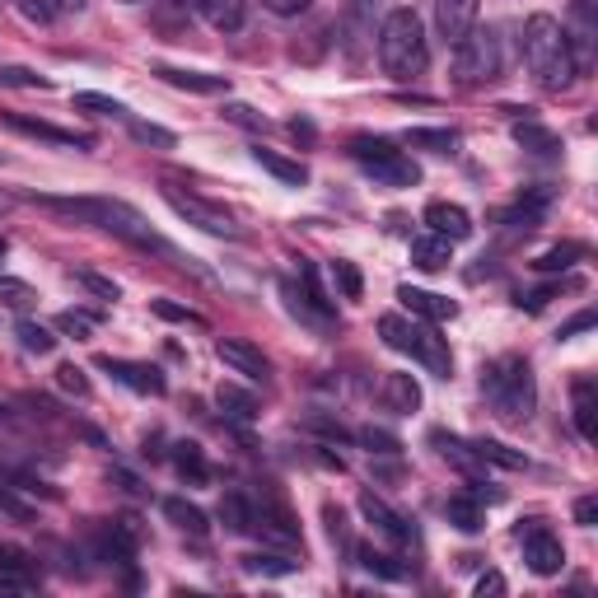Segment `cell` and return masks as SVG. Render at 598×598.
Wrapping results in <instances>:
<instances>
[{
	"mask_svg": "<svg viewBox=\"0 0 598 598\" xmlns=\"http://www.w3.org/2000/svg\"><path fill=\"white\" fill-rule=\"evenodd\" d=\"M308 426H314V430H323L327 439H351V435L337 426V420H327V416H314V420H308Z\"/></svg>",
	"mask_w": 598,
	"mask_h": 598,
	"instance_id": "obj_57",
	"label": "cell"
},
{
	"mask_svg": "<svg viewBox=\"0 0 598 598\" xmlns=\"http://www.w3.org/2000/svg\"><path fill=\"white\" fill-rule=\"evenodd\" d=\"M379 61H384V71H388L397 84L426 75V65H430V42H426V24H420L416 10L397 6V10L384 14V24H379Z\"/></svg>",
	"mask_w": 598,
	"mask_h": 598,
	"instance_id": "obj_3",
	"label": "cell"
},
{
	"mask_svg": "<svg viewBox=\"0 0 598 598\" xmlns=\"http://www.w3.org/2000/svg\"><path fill=\"white\" fill-rule=\"evenodd\" d=\"M71 103H75V113H90V118H113V122L131 118L122 99H108V94H94V90H80Z\"/></svg>",
	"mask_w": 598,
	"mask_h": 598,
	"instance_id": "obj_28",
	"label": "cell"
},
{
	"mask_svg": "<svg viewBox=\"0 0 598 598\" xmlns=\"http://www.w3.org/2000/svg\"><path fill=\"white\" fill-rule=\"evenodd\" d=\"M575 430L594 439V379H575Z\"/></svg>",
	"mask_w": 598,
	"mask_h": 598,
	"instance_id": "obj_38",
	"label": "cell"
},
{
	"mask_svg": "<svg viewBox=\"0 0 598 598\" xmlns=\"http://www.w3.org/2000/svg\"><path fill=\"white\" fill-rule=\"evenodd\" d=\"M220 524L230 534H253V500L243 491H225V500H220Z\"/></svg>",
	"mask_w": 598,
	"mask_h": 598,
	"instance_id": "obj_26",
	"label": "cell"
},
{
	"mask_svg": "<svg viewBox=\"0 0 598 598\" xmlns=\"http://www.w3.org/2000/svg\"><path fill=\"white\" fill-rule=\"evenodd\" d=\"M445 509H449V524H454V528H463V534H482L486 509H482L477 496H454Z\"/></svg>",
	"mask_w": 598,
	"mask_h": 598,
	"instance_id": "obj_29",
	"label": "cell"
},
{
	"mask_svg": "<svg viewBox=\"0 0 598 598\" xmlns=\"http://www.w3.org/2000/svg\"><path fill=\"white\" fill-rule=\"evenodd\" d=\"M253 534L262 543H276V547H300V524L291 519V509L276 505V500L253 505Z\"/></svg>",
	"mask_w": 598,
	"mask_h": 598,
	"instance_id": "obj_11",
	"label": "cell"
},
{
	"mask_svg": "<svg viewBox=\"0 0 598 598\" xmlns=\"http://www.w3.org/2000/svg\"><path fill=\"white\" fill-rule=\"evenodd\" d=\"M14 6L29 24H52V19L61 14V0H14Z\"/></svg>",
	"mask_w": 598,
	"mask_h": 598,
	"instance_id": "obj_46",
	"label": "cell"
},
{
	"mask_svg": "<svg viewBox=\"0 0 598 598\" xmlns=\"http://www.w3.org/2000/svg\"><path fill=\"white\" fill-rule=\"evenodd\" d=\"M84 6H90V0H61V10H75V14H80Z\"/></svg>",
	"mask_w": 598,
	"mask_h": 598,
	"instance_id": "obj_60",
	"label": "cell"
},
{
	"mask_svg": "<svg viewBox=\"0 0 598 598\" xmlns=\"http://www.w3.org/2000/svg\"><path fill=\"white\" fill-rule=\"evenodd\" d=\"M164 515H169V524L173 528H183V534H192V538H206V509L202 505H192V500H183V496H169L164 500Z\"/></svg>",
	"mask_w": 598,
	"mask_h": 598,
	"instance_id": "obj_23",
	"label": "cell"
},
{
	"mask_svg": "<svg viewBox=\"0 0 598 598\" xmlns=\"http://www.w3.org/2000/svg\"><path fill=\"white\" fill-rule=\"evenodd\" d=\"M473 24H477V0H435V29L449 48H458Z\"/></svg>",
	"mask_w": 598,
	"mask_h": 598,
	"instance_id": "obj_16",
	"label": "cell"
},
{
	"mask_svg": "<svg viewBox=\"0 0 598 598\" xmlns=\"http://www.w3.org/2000/svg\"><path fill=\"white\" fill-rule=\"evenodd\" d=\"M356 557H361V566H365L369 575H379V580H403V575H407V566H397L393 551H379V547H356Z\"/></svg>",
	"mask_w": 598,
	"mask_h": 598,
	"instance_id": "obj_34",
	"label": "cell"
},
{
	"mask_svg": "<svg viewBox=\"0 0 598 598\" xmlns=\"http://www.w3.org/2000/svg\"><path fill=\"white\" fill-rule=\"evenodd\" d=\"M164 202L179 211L187 225H196V230H206V234H215V239H243V230H239V220L225 211V206H215V202H206V196H196V192H183V187H173V183H164Z\"/></svg>",
	"mask_w": 598,
	"mask_h": 598,
	"instance_id": "obj_8",
	"label": "cell"
},
{
	"mask_svg": "<svg viewBox=\"0 0 598 598\" xmlns=\"http://www.w3.org/2000/svg\"><path fill=\"white\" fill-rule=\"evenodd\" d=\"M388 10H393V0H351V24L361 33H374V24H384Z\"/></svg>",
	"mask_w": 598,
	"mask_h": 598,
	"instance_id": "obj_41",
	"label": "cell"
},
{
	"mask_svg": "<svg viewBox=\"0 0 598 598\" xmlns=\"http://www.w3.org/2000/svg\"><path fill=\"white\" fill-rule=\"evenodd\" d=\"M346 150L374 183H384V187H416L420 183V169L412 164V154L397 150V141H388V136H351Z\"/></svg>",
	"mask_w": 598,
	"mask_h": 598,
	"instance_id": "obj_7",
	"label": "cell"
},
{
	"mask_svg": "<svg viewBox=\"0 0 598 598\" xmlns=\"http://www.w3.org/2000/svg\"><path fill=\"white\" fill-rule=\"evenodd\" d=\"M225 118H230V122H239V126H253V131H267V118H262V113H253V108H249V103H230V108H225Z\"/></svg>",
	"mask_w": 598,
	"mask_h": 598,
	"instance_id": "obj_51",
	"label": "cell"
},
{
	"mask_svg": "<svg viewBox=\"0 0 598 598\" xmlns=\"http://www.w3.org/2000/svg\"><path fill=\"white\" fill-rule=\"evenodd\" d=\"M426 225H430V234H439V239L463 243V239L473 234V215L463 211V206H454V202H430V206H426Z\"/></svg>",
	"mask_w": 598,
	"mask_h": 598,
	"instance_id": "obj_19",
	"label": "cell"
},
{
	"mask_svg": "<svg viewBox=\"0 0 598 598\" xmlns=\"http://www.w3.org/2000/svg\"><path fill=\"white\" fill-rule=\"evenodd\" d=\"M551 295H561V281L543 285V291H528V295H519V308H528V314H538V308H543Z\"/></svg>",
	"mask_w": 598,
	"mask_h": 598,
	"instance_id": "obj_52",
	"label": "cell"
},
{
	"mask_svg": "<svg viewBox=\"0 0 598 598\" xmlns=\"http://www.w3.org/2000/svg\"><path fill=\"white\" fill-rule=\"evenodd\" d=\"M515 136H519V145L538 150V154H551V150H557V136H551V131H543V126H534V122H528V126H519Z\"/></svg>",
	"mask_w": 598,
	"mask_h": 598,
	"instance_id": "obj_49",
	"label": "cell"
},
{
	"mask_svg": "<svg viewBox=\"0 0 598 598\" xmlns=\"http://www.w3.org/2000/svg\"><path fill=\"white\" fill-rule=\"evenodd\" d=\"M332 281H337V291L346 295V300H361V272L351 267V262H332Z\"/></svg>",
	"mask_w": 598,
	"mask_h": 598,
	"instance_id": "obj_47",
	"label": "cell"
},
{
	"mask_svg": "<svg viewBox=\"0 0 598 598\" xmlns=\"http://www.w3.org/2000/svg\"><path fill=\"white\" fill-rule=\"evenodd\" d=\"M99 369H108L122 388L131 393H141V397H164L169 393V379H164V369H154V365H141V361H122V356H99Z\"/></svg>",
	"mask_w": 598,
	"mask_h": 598,
	"instance_id": "obj_10",
	"label": "cell"
},
{
	"mask_svg": "<svg viewBox=\"0 0 598 598\" xmlns=\"http://www.w3.org/2000/svg\"><path fill=\"white\" fill-rule=\"evenodd\" d=\"M6 253H10V243H6V239H0V262H6Z\"/></svg>",
	"mask_w": 598,
	"mask_h": 598,
	"instance_id": "obj_62",
	"label": "cell"
},
{
	"mask_svg": "<svg viewBox=\"0 0 598 598\" xmlns=\"http://www.w3.org/2000/svg\"><path fill=\"white\" fill-rule=\"evenodd\" d=\"M192 10L202 14L215 33H239L243 29V0H192Z\"/></svg>",
	"mask_w": 598,
	"mask_h": 598,
	"instance_id": "obj_22",
	"label": "cell"
},
{
	"mask_svg": "<svg viewBox=\"0 0 598 598\" xmlns=\"http://www.w3.org/2000/svg\"><path fill=\"white\" fill-rule=\"evenodd\" d=\"M126 131H131V141H141V145H160V150L179 145V136H173V131L154 126V122H141V118H126Z\"/></svg>",
	"mask_w": 598,
	"mask_h": 598,
	"instance_id": "obj_43",
	"label": "cell"
},
{
	"mask_svg": "<svg viewBox=\"0 0 598 598\" xmlns=\"http://www.w3.org/2000/svg\"><path fill=\"white\" fill-rule=\"evenodd\" d=\"M215 403H220V412H225L230 420H239V426H249V420L257 416V403L243 388H234V384H220V393H215Z\"/></svg>",
	"mask_w": 598,
	"mask_h": 598,
	"instance_id": "obj_30",
	"label": "cell"
},
{
	"mask_svg": "<svg viewBox=\"0 0 598 598\" xmlns=\"http://www.w3.org/2000/svg\"><path fill=\"white\" fill-rule=\"evenodd\" d=\"M519 48H524V65L547 94H566L580 71H575V57H570V42H566V24H557L551 14H528L524 19V33H519Z\"/></svg>",
	"mask_w": 598,
	"mask_h": 598,
	"instance_id": "obj_1",
	"label": "cell"
},
{
	"mask_svg": "<svg viewBox=\"0 0 598 598\" xmlns=\"http://www.w3.org/2000/svg\"><path fill=\"white\" fill-rule=\"evenodd\" d=\"M361 439L374 449V454H397V439L393 435H384V430H361Z\"/></svg>",
	"mask_w": 598,
	"mask_h": 598,
	"instance_id": "obj_55",
	"label": "cell"
},
{
	"mask_svg": "<svg viewBox=\"0 0 598 598\" xmlns=\"http://www.w3.org/2000/svg\"><path fill=\"white\" fill-rule=\"evenodd\" d=\"M314 0H262V10H272V14H281V19H295V14H304Z\"/></svg>",
	"mask_w": 598,
	"mask_h": 598,
	"instance_id": "obj_53",
	"label": "cell"
},
{
	"mask_svg": "<svg viewBox=\"0 0 598 598\" xmlns=\"http://www.w3.org/2000/svg\"><path fill=\"white\" fill-rule=\"evenodd\" d=\"M482 393H486V403L496 407V416L509 420V426H524L538 407L534 369H528V361H519V356H500L496 365H486Z\"/></svg>",
	"mask_w": 598,
	"mask_h": 598,
	"instance_id": "obj_4",
	"label": "cell"
},
{
	"mask_svg": "<svg viewBox=\"0 0 598 598\" xmlns=\"http://www.w3.org/2000/svg\"><path fill=\"white\" fill-rule=\"evenodd\" d=\"M10 420H14V412H10L6 403H0V426H10Z\"/></svg>",
	"mask_w": 598,
	"mask_h": 598,
	"instance_id": "obj_61",
	"label": "cell"
},
{
	"mask_svg": "<svg viewBox=\"0 0 598 598\" xmlns=\"http://www.w3.org/2000/svg\"><path fill=\"white\" fill-rule=\"evenodd\" d=\"M594 0H570V29H566V42H570V57H575V71H589L594 65Z\"/></svg>",
	"mask_w": 598,
	"mask_h": 598,
	"instance_id": "obj_12",
	"label": "cell"
},
{
	"mask_svg": "<svg viewBox=\"0 0 598 598\" xmlns=\"http://www.w3.org/2000/svg\"><path fill=\"white\" fill-rule=\"evenodd\" d=\"M150 308H154V314H160L164 323H183V327H206V314H196V308H187V304H173V300H154Z\"/></svg>",
	"mask_w": 598,
	"mask_h": 598,
	"instance_id": "obj_44",
	"label": "cell"
},
{
	"mask_svg": "<svg viewBox=\"0 0 598 598\" xmlns=\"http://www.w3.org/2000/svg\"><path fill=\"white\" fill-rule=\"evenodd\" d=\"M75 285H84V291L99 295V300H122V285L108 281V276H94V272H75Z\"/></svg>",
	"mask_w": 598,
	"mask_h": 598,
	"instance_id": "obj_48",
	"label": "cell"
},
{
	"mask_svg": "<svg viewBox=\"0 0 598 598\" xmlns=\"http://www.w3.org/2000/svg\"><path fill=\"white\" fill-rule=\"evenodd\" d=\"M397 300L407 304V314L420 318V323H445L458 314V304L445 300V295H435V291H416V285H397Z\"/></svg>",
	"mask_w": 598,
	"mask_h": 598,
	"instance_id": "obj_17",
	"label": "cell"
},
{
	"mask_svg": "<svg viewBox=\"0 0 598 598\" xmlns=\"http://www.w3.org/2000/svg\"><path fill=\"white\" fill-rule=\"evenodd\" d=\"M154 75L173 90L187 94H230V75H211V71H183V65H154Z\"/></svg>",
	"mask_w": 598,
	"mask_h": 598,
	"instance_id": "obj_18",
	"label": "cell"
},
{
	"mask_svg": "<svg viewBox=\"0 0 598 598\" xmlns=\"http://www.w3.org/2000/svg\"><path fill=\"white\" fill-rule=\"evenodd\" d=\"M477 594H505V580H500L496 570H491V575H482V580H477Z\"/></svg>",
	"mask_w": 598,
	"mask_h": 598,
	"instance_id": "obj_59",
	"label": "cell"
},
{
	"mask_svg": "<svg viewBox=\"0 0 598 598\" xmlns=\"http://www.w3.org/2000/svg\"><path fill=\"white\" fill-rule=\"evenodd\" d=\"M594 519H598V500H594V496H585V500H575V524H585V528H594Z\"/></svg>",
	"mask_w": 598,
	"mask_h": 598,
	"instance_id": "obj_56",
	"label": "cell"
},
{
	"mask_svg": "<svg viewBox=\"0 0 598 598\" xmlns=\"http://www.w3.org/2000/svg\"><path fill=\"white\" fill-rule=\"evenodd\" d=\"M407 145L430 150V154H449L458 145V131H449V126H412L407 131Z\"/></svg>",
	"mask_w": 598,
	"mask_h": 598,
	"instance_id": "obj_31",
	"label": "cell"
},
{
	"mask_svg": "<svg viewBox=\"0 0 598 598\" xmlns=\"http://www.w3.org/2000/svg\"><path fill=\"white\" fill-rule=\"evenodd\" d=\"M57 384H61L65 393H75V397H90V379H84L80 365H61V369H57Z\"/></svg>",
	"mask_w": 598,
	"mask_h": 598,
	"instance_id": "obj_50",
	"label": "cell"
},
{
	"mask_svg": "<svg viewBox=\"0 0 598 598\" xmlns=\"http://www.w3.org/2000/svg\"><path fill=\"white\" fill-rule=\"evenodd\" d=\"M243 570L249 575H295L300 561L281 557V551H253V557H243Z\"/></svg>",
	"mask_w": 598,
	"mask_h": 598,
	"instance_id": "obj_39",
	"label": "cell"
},
{
	"mask_svg": "<svg viewBox=\"0 0 598 598\" xmlns=\"http://www.w3.org/2000/svg\"><path fill=\"white\" fill-rule=\"evenodd\" d=\"M84 225H99V230H108V234H118L122 243H131V249L154 253V257L173 262V267L206 276L202 267H196V257H187L179 243H169L160 230H150V220H145L136 206H126V202H113V196H90V215H84Z\"/></svg>",
	"mask_w": 598,
	"mask_h": 598,
	"instance_id": "obj_2",
	"label": "cell"
},
{
	"mask_svg": "<svg viewBox=\"0 0 598 598\" xmlns=\"http://www.w3.org/2000/svg\"><path fill=\"white\" fill-rule=\"evenodd\" d=\"M379 337L403 351V356H412L416 365H426L435 379H449L454 374V351L449 342L435 332V323H416V318H403V314H384L379 318Z\"/></svg>",
	"mask_w": 598,
	"mask_h": 598,
	"instance_id": "obj_5",
	"label": "cell"
},
{
	"mask_svg": "<svg viewBox=\"0 0 598 598\" xmlns=\"http://www.w3.org/2000/svg\"><path fill=\"white\" fill-rule=\"evenodd\" d=\"M14 337H19V346H24L29 356H52V351H57V337H52V332L42 327V323H33V318L19 323V327H14Z\"/></svg>",
	"mask_w": 598,
	"mask_h": 598,
	"instance_id": "obj_36",
	"label": "cell"
},
{
	"mask_svg": "<svg viewBox=\"0 0 598 598\" xmlns=\"http://www.w3.org/2000/svg\"><path fill=\"white\" fill-rule=\"evenodd\" d=\"M0 211H6V196H0Z\"/></svg>",
	"mask_w": 598,
	"mask_h": 598,
	"instance_id": "obj_63",
	"label": "cell"
},
{
	"mask_svg": "<svg viewBox=\"0 0 598 598\" xmlns=\"http://www.w3.org/2000/svg\"><path fill=\"white\" fill-rule=\"evenodd\" d=\"M215 356L225 361L234 374H243V379H253V384H267V379H272V361L262 356L257 346L239 342V337H220V342H215Z\"/></svg>",
	"mask_w": 598,
	"mask_h": 598,
	"instance_id": "obj_13",
	"label": "cell"
},
{
	"mask_svg": "<svg viewBox=\"0 0 598 598\" xmlns=\"http://www.w3.org/2000/svg\"><path fill=\"white\" fill-rule=\"evenodd\" d=\"M10 131H19V136H33V141H48V145H65V150H90L94 141L90 136H80V131H65V126H52V122H42V118H24V113H6L0 118Z\"/></svg>",
	"mask_w": 598,
	"mask_h": 598,
	"instance_id": "obj_15",
	"label": "cell"
},
{
	"mask_svg": "<svg viewBox=\"0 0 598 598\" xmlns=\"http://www.w3.org/2000/svg\"><path fill=\"white\" fill-rule=\"evenodd\" d=\"M253 164L267 169L272 179L285 183V187H304V183H308V169H304L300 160H285V154H276V150H267V145H253Z\"/></svg>",
	"mask_w": 598,
	"mask_h": 598,
	"instance_id": "obj_21",
	"label": "cell"
},
{
	"mask_svg": "<svg viewBox=\"0 0 598 598\" xmlns=\"http://www.w3.org/2000/svg\"><path fill=\"white\" fill-rule=\"evenodd\" d=\"M519 547H524V561H528V570H534V575H561L566 547H561V538L551 534L547 524H538V519L519 524Z\"/></svg>",
	"mask_w": 598,
	"mask_h": 598,
	"instance_id": "obj_9",
	"label": "cell"
},
{
	"mask_svg": "<svg viewBox=\"0 0 598 598\" xmlns=\"http://www.w3.org/2000/svg\"><path fill=\"white\" fill-rule=\"evenodd\" d=\"M94 557L99 561H131L136 557V528H131V519H118V524H108L99 543H94Z\"/></svg>",
	"mask_w": 598,
	"mask_h": 598,
	"instance_id": "obj_20",
	"label": "cell"
},
{
	"mask_svg": "<svg viewBox=\"0 0 598 598\" xmlns=\"http://www.w3.org/2000/svg\"><path fill=\"white\" fill-rule=\"evenodd\" d=\"M384 403L393 412H416L420 407V388H416L412 374H388L384 379Z\"/></svg>",
	"mask_w": 598,
	"mask_h": 598,
	"instance_id": "obj_27",
	"label": "cell"
},
{
	"mask_svg": "<svg viewBox=\"0 0 598 598\" xmlns=\"http://www.w3.org/2000/svg\"><path fill=\"white\" fill-rule=\"evenodd\" d=\"M589 327H594V308H585V314H575L570 323H561L557 337H561V342H570V337H580V332H589Z\"/></svg>",
	"mask_w": 598,
	"mask_h": 598,
	"instance_id": "obj_54",
	"label": "cell"
},
{
	"mask_svg": "<svg viewBox=\"0 0 598 598\" xmlns=\"http://www.w3.org/2000/svg\"><path fill=\"white\" fill-rule=\"evenodd\" d=\"M0 304L14 308V314H29V308L38 304V291L29 281H19V276H0Z\"/></svg>",
	"mask_w": 598,
	"mask_h": 598,
	"instance_id": "obj_37",
	"label": "cell"
},
{
	"mask_svg": "<svg viewBox=\"0 0 598 598\" xmlns=\"http://www.w3.org/2000/svg\"><path fill=\"white\" fill-rule=\"evenodd\" d=\"M0 84L6 90H52V80L29 71V65H0Z\"/></svg>",
	"mask_w": 598,
	"mask_h": 598,
	"instance_id": "obj_42",
	"label": "cell"
},
{
	"mask_svg": "<svg viewBox=\"0 0 598 598\" xmlns=\"http://www.w3.org/2000/svg\"><path fill=\"white\" fill-rule=\"evenodd\" d=\"M57 327L71 332V337L80 342V337H90V332L99 327V314H90V308H65V314L57 318Z\"/></svg>",
	"mask_w": 598,
	"mask_h": 598,
	"instance_id": "obj_45",
	"label": "cell"
},
{
	"mask_svg": "<svg viewBox=\"0 0 598 598\" xmlns=\"http://www.w3.org/2000/svg\"><path fill=\"white\" fill-rule=\"evenodd\" d=\"M361 515L374 524V534H384L388 543H397V547H412V543H416V528H412L403 515H397L393 505H384L374 491H361Z\"/></svg>",
	"mask_w": 598,
	"mask_h": 598,
	"instance_id": "obj_14",
	"label": "cell"
},
{
	"mask_svg": "<svg viewBox=\"0 0 598 598\" xmlns=\"http://www.w3.org/2000/svg\"><path fill=\"white\" fill-rule=\"evenodd\" d=\"M430 445H435L439 454H445V458L454 463V468H463V473H477V468H486V463L477 458V449L468 445V439H458V435H445V430H435V435H430Z\"/></svg>",
	"mask_w": 598,
	"mask_h": 598,
	"instance_id": "obj_24",
	"label": "cell"
},
{
	"mask_svg": "<svg viewBox=\"0 0 598 598\" xmlns=\"http://www.w3.org/2000/svg\"><path fill=\"white\" fill-rule=\"evenodd\" d=\"M0 164H6V154H0Z\"/></svg>",
	"mask_w": 598,
	"mask_h": 598,
	"instance_id": "obj_64",
	"label": "cell"
},
{
	"mask_svg": "<svg viewBox=\"0 0 598 598\" xmlns=\"http://www.w3.org/2000/svg\"><path fill=\"white\" fill-rule=\"evenodd\" d=\"M473 449H477V458L482 463H496V468H528V458L519 454V449H509V445H500V439H473Z\"/></svg>",
	"mask_w": 598,
	"mask_h": 598,
	"instance_id": "obj_33",
	"label": "cell"
},
{
	"mask_svg": "<svg viewBox=\"0 0 598 598\" xmlns=\"http://www.w3.org/2000/svg\"><path fill=\"white\" fill-rule=\"evenodd\" d=\"M580 257H585V243H557V249H547L534 267L538 272H570Z\"/></svg>",
	"mask_w": 598,
	"mask_h": 598,
	"instance_id": "obj_40",
	"label": "cell"
},
{
	"mask_svg": "<svg viewBox=\"0 0 598 598\" xmlns=\"http://www.w3.org/2000/svg\"><path fill=\"white\" fill-rule=\"evenodd\" d=\"M187 6H192V0H160V14H164V19H183Z\"/></svg>",
	"mask_w": 598,
	"mask_h": 598,
	"instance_id": "obj_58",
	"label": "cell"
},
{
	"mask_svg": "<svg viewBox=\"0 0 598 598\" xmlns=\"http://www.w3.org/2000/svg\"><path fill=\"white\" fill-rule=\"evenodd\" d=\"M505 71V48H500V29H468V38L454 48V84L458 90H482V84L500 80Z\"/></svg>",
	"mask_w": 598,
	"mask_h": 598,
	"instance_id": "obj_6",
	"label": "cell"
},
{
	"mask_svg": "<svg viewBox=\"0 0 598 598\" xmlns=\"http://www.w3.org/2000/svg\"><path fill=\"white\" fill-rule=\"evenodd\" d=\"M173 468H179L187 482H211V463L202 454V445H173Z\"/></svg>",
	"mask_w": 598,
	"mask_h": 598,
	"instance_id": "obj_32",
	"label": "cell"
},
{
	"mask_svg": "<svg viewBox=\"0 0 598 598\" xmlns=\"http://www.w3.org/2000/svg\"><path fill=\"white\" fill-rule=\"evenodd\" d=\"M449 249H454L449 239H439V234H420V239L412 243V262H416L420 272H439V267L449 262Z\"/></svg>",
	"mask_w": 598,
	"mask_h": 598,
	"instance_id": "obj_25",
	"label": "cell"
},
{
	"mask_svg": "<svg viewBox=\"0 0 598 598\" xmlns=\"http://www.w3.org/2000/svg\"><path fill=\"white\" fill-rule=\"evenodd\" d=\"M38 589V570L29 561H6L0 566V594H33Z\"/></svg>",
	"mask_w": 598,
	"mask_h": 598,
	"instance_id": "obj_35",
	"label": "cell"
}]
</instances>
